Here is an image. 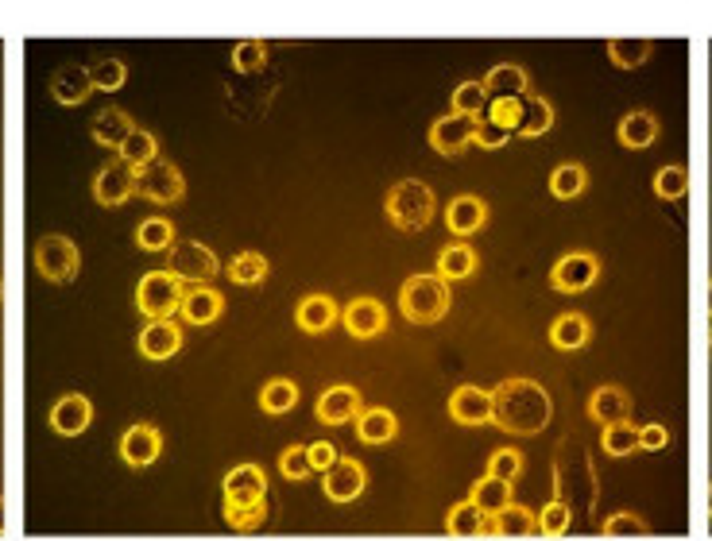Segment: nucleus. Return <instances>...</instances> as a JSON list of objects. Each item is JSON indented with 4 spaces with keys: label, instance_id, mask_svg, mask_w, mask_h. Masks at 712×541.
<instances>
[{
    "label": "nucleus",
    "instance_id": "24",
    "mask_svg": "<svg viewBox=\"0 0 712 541\" xmlns=\"http://www.w3.org/2000/svg\"><path fill=\"white\" fill-rule=\"evenodd\" d=\"M221 310H225V298H221L213 286H190L178 314L186 317L190 325H213V321L221 317Z\"/></svg>",
    "mask_w": 712,
    "mask_h": 541
},
{
    "label": "nucleus",
    "instance_id": "21",
    "mask_svg": "<svg viewBox=\"0 0 712 541\" xmlns=\"http://www.w3.org/2000/svg\"><path fill=\"white\" fill-rule=\"evenodd\" d=\"M356 433L364 445H387L399 437V418L387 406H368L356 414Z\"/></svg>",
    "mask_w": 712,
    "mask_h": 541
},
{
    "label": "nucleus",
    "instance_id": "4",
    "mask_svg": "<svg viewBox=\"0 0 712 541\" xmlns=\"http://www.w3.org/2000/svg\"><path fill=\"white\" fill-rule=\"evenodd\" d=\"M182 298H186V290L171 271H148L136 286V306L151 321H171L182 310Z\"/></svg>",
    "mask_w": 712,
    "mask_h": 541
},
{
    "label": "nucleus",
    "instance_id": "53",
    "mask_svg": "<svg viewBox=\"0 0 712 541\" xmlns=\"http://www.w3.org/2000/svg\"><path fill=\"white\" fill-rule=\"evenodd\" d=\"M670 445V429L666 426H643L639 429V449H651V453H658V449H666Z\"/></svg>",
    "mask_w": 712,
    "mask_h": 541
},
{
    "label": "nucleus",
    "instance_id": "50",
    "mask_svg": "<svg viewBox=\"0 0 712 541\" xmlns=\"http://www.w3.org/2000/svg\"><path fill=\"white\" fill-rule=\"evenodd\" d=\"M484 116L515 136V128H519V101H488V113Z\"/></svg>",
    "mask_w": 712,
    "mask_h": 541
},
{
    "label": "nucleus",
    "instance_id": "55",
    "mask_svg": "<svg viewBox=\"0 0 712 541\" xmlns=\"http://www.w3.org/2000/svg\"><path fill=\"white\" fill-rule=\"evenodd\" d=\"M709 518H712V484H709Z\"/></svg>",
    "mask_w": 712,
    "mask_h": 541
},
{
    "label": "nucleus",
    "instance_id": "38",
    "mask_svg": "<svg viewBox=\"0 0 712 541\" xmlns=\"http://www.w3.org/2000/svg\"><path fill=\"white\" fill-rule=\"evenodd\" d=\"M453 113L469 116V120H480L488 113V93H484V82H461L453 89Z\"/></svg>",
    "mask_w": 712,
    "mask_h": 541
},
{
    "label": "nucleus",
    "instance_id": "17",
    "mask_svg": "<svg viewBox=\"0 0 712 541\" xmlns=\"http://www.w3.org/2000/svg\"><path fill=\"white\" fill-rule=\"evenodd\" d=\"M445 225L453 236H473L480 228L488 225V205L476 198V194H461V198L449 201V209H445Z\"/></svg>",
    "mask_w": 712,
    "mask_h": 541
},
{
    "label": "nucleus",
    "instance_id": "28",
    "mask_svg": "<svg viewBox=\"0 0 712 541\" xmlns=\"http://www.w3.org/2000/svg\"><path fill=\"white\" fill-rule=\"evenodd\" d=\"M589 337H593V325H589V317L585 314H558L554 317V325H550V344L562 348V352L585 348Z\"/></svg>",
    "mask_w": 712,
    "mask_h": 541
},
{
    "label": "nucleus",
    "instance_id": "49",
    "mask_svg": "<svg viewBox=\"0 0 712 541\" xmlns=\"http://www.w3.org/2000/svg\"><path fill=\"white\" fill-rule=\"evenodd\" d=\"M538 530L546 538H562L565 530H569V507L565 503H550L546 511L538 514Z\"/></svg>",
    "mask_w": 712,
    "mask_h": 541
},
{
    "label": "nucleus",
    "instance_id": "43",
    "mask_svg": "<svg viewBox=\"0 0 712 541\" xmlns=\"http://www.w3.org/2000/svg\"><path fill=\"white\" fill-rule=\"evenodd\" d=\"M600 445H604V453H608V456L635 453V445H639V429L631 426V422L608 426V429H604V437H600Z\"/></svg>",
    "mask_w": 712,
    "mask_h": 541
},
{
    "label": "nucleus",
    "instance_id": "3",
    "mask_svg": "<svg viewBox=\"0 0 712 541\" xmlns=\"http://www.w3.org/2000/svg\"><path fill=\"white\" fill-rule=\"evenodd\" d=\"M384 209H387V221L395 228H403V232H422V228L434 221L438 201H434V190H430L426 182L403 178V182L391 186Z\"/></svg>",
    "mask_w": 712,
    "mask_h": 541
},
{
    "label": "nucleus",
    "instance_id": "40",
    "mask_svg": "<svg viewBox=\"0 0 712 541\" xmlns=\"http://www.w3.org/2000/svg\"><path fill=\"white\" fill-rule=\"evenodd\" d=\"M229 279L237 286H256L267 279V259L260 252H240L233 259V267H229Z\"/></svg>",
    "mask_w": 712,
    "mask_h": 541
},
{
    "label": "nucleus",
    "instance_id": "47",
    "mask_svg": "<svg viewBox=\"0 0 712 541\" xmlns=\"http://www.w3.org/2000/svg\"><path fill=\"white\" fill-rule=\"evenodd\" d=\"M279 472L287 476V480H306L314 468H310V453H306V445H291V449H283L279 453Z\"/></svg>",
    "mask_w": 712,
    "mask_h": 541
},
{
    "label": "nucleus",
    "instance_id": "9",
    "mask_svg": "<svg viewBox=\"0 0 712 541\" xmlns=\"http://www.w3.org/2000/svg\"><path fill=\"white\" fill-rule=\"evenodd\" d=\"M596 275H600V259L593 252H569V256L554 263L550 283L558 286L562 294H581V290H589L596 283Z\"/></svg>",
    "mask_w": 712,
    "mask_h": 541
},
{
    "label": "nucleus",
    "instance_id": "35",
    "mask_svg": "<svg viewBox=\"0 0 712 541\" xmlns=\"http://www.w3.org/2000/svg\"><path fill=\"white\" fill-rule=\"evenodd\" d=\"M585 186H589V171L581 167V163H562L558 171L550 174V194L558 201H573L585 194Z\"/></svg>",
    "mask_w": 712,
    "mask_h": 541
},
{
    "label": "nucleus",
    "instance_id": "58",
    "mask_svg": "<svg viewBox=\"0 0 712 541\" xmlns=\"http://www.w3.org/2000/svg\"><path fill=\"white\" fill-rule=\"evenodd\" d=\"M0 294H4V286H0Z\"/></svg>",
    "mask_w": 712,
    "mask_h": 541
},
{
    "label": "nucleus",
    "instance_id": "23",
    "mask_svg": "<svg viewBox=\"0 0 712 541\" xmlns=\"http://www.w3.org/2000/svg\"><path fill=\"white\" fill-rule=\"evenodd\" d=\"M627 414H631V399H627V391L620 387H596L593 399H589V418L600 422V426H620L627 422Z\"/></svg>",
    "mask_w": 712,
    "mask_h": 541
},
{
    "label": "nucleus",
    "instance_id": "52",
    "mask_svg": "<svg viewBox=\"0 0 712 541\" xmlns=\"http://www.w3.org/2000/svg\"><path fill=\"white\" fill-rule=\"evenodd\" d=\"M306 453H310V468H314V472H329V468L337 464V449H333L329 441H314V445H306Z\"/></svg>",
    "mask_w": 712,
    "mask_h": 541
},
{
    "label": "nucleus",
    "instance_id": "25",
    "mask_svg": "<svg viewBox=\"0 0 712 541\" xmlns=\"http://www.w3.org/2000/svg\"><path fill=\"white\" fill-rule=\"evenodd\" d=\"M445 530L453 538H492V518L465 499V503H457L453 511L445 514Z\"/></svg>",
    "mask_w": 712,
    "mask_h": 541
},
{
    "label": "nucleus",
    "instance_id": "14",
    "mask_svg": "<svg viewBox=\"0 0 712 541\" xmlns=\"http://www.w3.org/2000/svg\"><path fill=\"white\" fill-rule=\"evenodd\" d=\"M341 321H345L349 337H356V341H368V337H380V333H384L387 314H384V306H380L376 298H353V302L341 310Z\"/></svg>",
    "mask_w": 712,
    "mask_h": 541
},
{
    "label": "nucleus",
    "instance_id": "15",
    "mask_svg": "<svg viewBox=\"0 0 712 541\" xmlns=\"http://www.w3.org/2000/svg\"><path fill=\"white\" fill-rule=\"evenodd\" d=\"M449 418L457 426H484L492 422V391L480 387H457L449 395Z\"/></svg>",
    "mask_w": 712,
    "mask_h": 541
},
{
    "label": "nucleus",
    "instance_id": "57",
    "mask_svg": "<svg viewBox=\"0 0 712 541\" xmlns=\"http://www.w3.org/2000/svg\"><path fill=\"white\" fill-rule=\"evenodd\" d=\"M709 348H712V325H709Z\"/></svg>",
    "mask_w": 712,
    "mask_h": 541
},
{
    "label": "nucleus",
    "instance_id": "8",
    "mask_svg": "<svg viewBox=\"0 0 712 541\" xmlns=\"http://www.w3.org/2000/svg\"><path fill=\"white\" fill-rule=\"evenodd\" d=\"M221 491H225V503L229 507H256L267 499V476L260 464H237L233 472H225L221 480Z\"/></svg>",
    "mask_w": 712,
    "mask_h": 541
},
{
    "label": "nucleus",
    "instance_id": "56",
    "mask_svg": "<svg viewBox=\"0 0 712 541\" xmlns=\"http://www.w3.org/2000/svg\"><path fill=\"white\" fill-rule=\"evenodd\" d=\"M709 314H712V283H709Z\"/></svg>",
    "mask_w": 712,
    "mask_h": 541
},
{
    "label": "nucleus",
    "instance_id": "36",
    "mask_svg": "<svg viewBox=\"0 0 712 541\" xmlns=\"http://www.w3.org/2000/svg\"><path fill=\"white\" fill-rule=\"evenodd\" d=\"M136 244L144 252H171L175 248V225L163 221V217H151V221L136 228Z\"/></svg>",
    "mask_w": 712,
    "mask_h": 541
},
{
    "label": "nucleus",
    "instance_id": "54",
    "mask_svg": "<svg viewBox=\"0 0 712 541\" xmlns=\"http://www.w3.org/2000/svg\"><path fill=\"white\" fill-rule=\"evenodd\" d=\"M4 526H8V522H4V499H0V534H4Z\"/></svg>",
    "mask_w": 712,
    "mask_h": 541
},
{
    "label": "nucleus",
    "instance_id": "48",
    "mask_svg": "<svg viewBox=\"0 0 712 541\" xmlns=\"http://www.w3.org/2000/svg\"><path fill=\"white\" fill-rule=\"evenodd\" d=\"M604 534H608V538H647V522L635 518V514L620 511L604 522Z\"/></svg>",
    "mask_w": 712,
    "mask_h": 541
},
{
    "label": "nucleus",
    "instance_id": "16",
    "mask_svg": "<svg viewBox=\"0 0 712 541\" xmlns=\"http://www.w3.org/2000/svg\"><path fill=\"white\" fill-rule=\"evenodd\" d=\"M132 194H136V171L124 167V163H109L93 178V198L101 205H124Z\"/></svg>",
    "mask_w": 712,
    "mask_h": 541
},
{
    "label": "nucleus",
    "instance_id": "41",
    "mask_svg": "<svg viewBox=\"0 0 712 541\" xmlns=\"http://www.w3.org/2000/svg\"><path fill=\"white\" fill-rule=\"evenodd\" d=\"M221 518H225V526H233L237 534H252V530H260L267 518V503H256V507H221Z\"/></svg>",
    "mask_w": 712,
    "mask_h": 541
},
{
    "label": "nucleus",
    "instance_id": "44",
    "mask_svg": "<svg viewBox=\"0 0 712 541\" xmlns=\"http://www.w3.org/2000/svg\"><path fill=\"white\" fill-rule=\"evenodd\" d=\"M89 82L93 89H120L124 86V62L120 58H97V62H89Z\"/></svg>",
    "mask_w": 712,
    "mask_h": 541
},
{
    "label": "nucleus",
    "instance_id": "6",
    "mask_svg": "<svg viewBox=\"0 0 712 541\" xmlns=\"http://www.w3.org/2000/svg\"><path fill=\"white\" fill-rule=\"evenodd\" d=\"M171 275H175L178 283H194V286H206L217 271H221V263L213 256V248L206 244H198V240H175V248H171Z\"/></svg>",
    "mask_w": 712,
    "mask_h": 541
},
{
    "label": "nucleus",
    "instance_id": "51",
    "mask_svg": "<svg viewBox=\"0 0 712 541\" xmlns=\"http://www.w3.org/2000/svg\"><path fill=\"white\" fill-rule=\"evenodd\" d=\"M507 140H511V132H504L500 124H492L488 116H480V120H476V136H473V143H480V147H488V151H496V147H504Z\"/></svg>",
    "mask_w": 712,
    "mask_h": 541
},
{
    "label": "nucleus",
    "instance_id": "10",
    "mask_svg": "<svg viewBox=\"0 0 712 541\" xmlns=\"http://www.w3.org/2000/svg\"><path fill=\"white\" fill-rule=\"evenodd\" d=\"M473 136H476V120L445 113L438 116L434 128H430V147H434L438 155H445V159H453V155H465V151L473 147Z\"/></svg>",
    "mask_w": 712,
    "mask_h": 541
},
{
    "label": "nucleus",
    "instance_id": "19",
    "mask_svg": "<svg viewBox=\"0 0 712 541\" xmlns=\"http://www.w3.org/2000/svg\"><path fill=\"white\" fill-rule=\"evenodd\" d=\"M356 410H360V391L356 387H329L326 395L318 399V422H326V426H345V422H353Z\"/></svg>",
    "mask_w": 712,
    "mask_h": 541
},
{
    "label": "nucleus",
    "instance_id": "11",
    "mask_svg": "<svg viewBox=\"0 0 712 541\" xmlns=\"http://www.w3.org/2000/svg\"><path fill=\"white\" fill-rule=\"evenodd\" d=\"M364 484H368L364 464L353 460V456H337V464L326 472V484H322V491H326L329 503H353L356 495L364 491Z\"/></svg>",
    "mask_w": 712,
    "mask_h": 541
},
{
    "label": "nucleus",
    "instance_id": "46",
    "mask_svg": "<svg viewBox=\"0 0 712 541\" xmlns=\"http://www.w3.org/2000/svg\"><path fill=\"white\" fill-rule=\"evenodd\" d=\"M267 62V47L260 39H244L233 47V66H237L240 74H252V70H260Z\"/></svg>",
    "mask_w": 712,
    "mask_h": 541
},
{
    "label": "nucleus",
    "instance_id": "2",
    "mask_svg": "<svg viewBox=\"0 0 712 541\" xmlns=\"http://www.w3.org/2000/svg\"><path fill=\"white\" fill-rule=\"evenodd\" d=\"M449 302H453V290L445 279L438 275H411L403 290H399V310L407 321L415 325H434L449 314Z\"/></svg>",
    "mask_w": 712,
    "mask_h": 541
},
{
    "label": "nucleus",
    "instance_id": "13",
    "mask_svg": "<svg viewBox=\"0 0 712 541\" xmlns=\"http://www.w3.org/2000/svg\"><path fill=\"white\" fill-rule=\"evenodd\" d=\"M159 453H163V437H159L155 426L140 422V426L124 429V437H120V456H124V464L148 468L151 460H159Z\"/></svg>",
    "mask_w": 712,
    "mask_h": 541
},
{
    "label": "nucleus",
    "instance_id": "39",
    "mask_svg": "<svg viewBox=\"0 0 712 541\" xmlns=\"http://www.w3.org/2000/svg\"><path fill=\"white\" fill-rule=\"evenodd\" d=\"M295 402H298V387L291 379H271L264 391H260L264 414H287V410H295Z\"/></svg>",
    "mask_w": 712,
    "mask_h": 541
},
{
    "label": "nucleus",
    "instance_id": "27",
    "mask_svg": "<svg viewBox=\"0 0 712 541\" xmlns=\"http://www.w3.org/2000/svg\"><path fill=\"white\" fill-rule=\"evenodd\" d=\"M89 93H93V82H89L86 66H62V70H55V78H51V97H55L59 105H82Z\"/></svg>",
    "mask_w": 712,
    "mask_h": 541
},
{
    "label": "nucleus",
    "instance_id": "29",
    "mask_svg": "<svg viewBox=\"0 0 712 541\" xmlns=\"http://www.w3.org/2000/svg\"><path fill=\"white\" fill-rule=\"evenodd\" d=\"M476 271V252L461 240V244H445L442 252H438V279L445 283H457V279H469Z\"/></svg>",
    "mask_w": 712,
    "mask_h": 541
},
{
    "label": "nucleus",
    "instance_id": "12",
    "mask_svg": "<svg viewBox=\"0 0 712 541\" xmlns=\"http://www.w3.org/2000/svg\"><path fill=\"white\" fill-rule=\"evenodd\" d=\"M484 93H488V101H523L531 93V78L523 66L500 62L484 74Z\"/></svg>",
    "mask_w": 712,
    "mask_h": 541
},
{
    "label": "nucleus",
    "instance_id": "1",
    "mask_svg": "<svg viewBox=\"0 0 712 541\" xmlns=\"http://www.w3.org/2000/svg\"><path fill=\"white\" fill-rule=\"evenodd\" d=\"M550 410L554 406H550L546 387H538L534 379H504L492 391V422L515 437L542 433V426L550 422Z\"/></svg>",
    "mask_w": 712,
    "mask_h": 541
},
{
    "label": "nucleus",
    "instance_id": "26",
    "mask_svg": "<svg viewBox=\"0 0 712 541\" xmlns=\"http://www.w3.org/2000/svg\"><path fill=\"white\" fill-rule=\"evenodd\" d=\"M550 128H554V105H550L546 97L527 93V97L519 101V128H515V136L534 140V136H546Z\"/></svg>",
    "mask_w": 712,
    "mask_h": 541
},
{
    "label": "nucleus",
    "instance_id": "37",
    "mask_svg": "<svg viewBox=\"0 0 712 541\" xmlns=\"http://www.w3.org/2000/svg\"><path fill=\"white\" fill-rule=\"evenodd\" d=\"M651 51H654L651 39H612V43H608V58H612L620 70L643 66V62L651 58Z\"/></svg>",
    "mask_w": 712,
    "mask_h": 541
},
{
    "label": "nucleus",
    "instance_id": "18",
    "mask_svg": "<svg viewBox=\"0 0 712 541\" xmlns=\"http://www.w3.org/2000/svg\"><path fill=\"white\" fill-rule=\"evenodd\" d=\"M182 348V329L175 321H148L140 333V356L148 360H171Z\"/></svg>",
    "mask_w": 712,
    "mask_h": 541
},
{
    "label": "nucleus",
    "instance_id": "33",
    "mask_svg": "<svg viewBox=\"0 0 712 541\" xmlns=\"http://www.w3.org/2000/svg\"><path fill=\"white\" fill-rule=\"evenodd\" d=\"M658 140V120L651 113H643V109H635V113H627L620 120V143L623 147H635V151H643V147H651Z\"/></svg>",
    "mask_w": 712,
    "mask_h": 541
},
{
    "label": "nucleus",
    "instance_id": "22",
    "mask_svg": "<svg viewBox=\"0 0 712 541\" xmlns=\"http://www.w3.org/2000/svg\"><path fill=\"white\" fill-rule=\"evenodd\" d=\"M337 317H341V310H337V302L329 294H306L295 310V321L302 333H326Z\"/></svg>",
    "mask_w": 712,
    "mask_h": 541
},
{
    "label": "nucleus",
    "instance_id": "20",
    "mask_svg": "<svg viewBox=\"0 0 712 541\" xmlns=\"http://www.w3.org/2000/svg\"><path fill=\"white\" fill-rule=\"evenodd\" d=\"M89 418H93V406L86 395H62L51 410V429L62 437H78L89 426Z\"/></svg>",
    "mask_w": 712,
    "mask_h": 541
},
{
    "label": "nucleus",
    "instance_id": "42",
    "mask_svg": "<svg viewBox=\"0 0 712 541\" xmlns=\"http://www.w3.org/2000/svg\"><path fill=\"white\" fill-rule=\"evenodd\" d=\"M685 190H689V171L685 167H662V171L654 174V194L662 201H678L685 198Z\"/></svg>",
    "mask_w": 712,
    "mask_h": 541
},
{
    "label": "nucleus",
    "instance_id": "31",
    "mask_svg": "<svg viewBox=\"0 0 712 541\" xmlns=\"http://www.w3.org/2000/svg\"><path fill=\"white\" fill-rule=\"evenodd\" d=\"M132 132H136V124L124 109H101L93 116V140L105 143V147H120Z\"/></svg>",
    "mask_w": 712,
    "mask_h": 541
},
{
    "label": "nucleus",
    "instance_id": "5",
    "mask_svg": "<svg viewBox=\"0 0 712 541\" xmlns=\"http://www.w3.org/2000/svg\"><path fill=\"white\" fill-rule=\"evenodd\" d=\"M31 256H35V271L47 283H70L78 275V267H82V256H78L74 240H66V236H43Z\"/></svg>",
    "mask_w": 712,
    "mask_h": 541
},
{
    "label": "nucleus",
    "instance_id": "7",
    "mask_svg": "<svg viewBox=\"0 0 712 541\" xmlns=\"http://www.w3.org/2000/svg\"><path fill=\"white\" fill-rule=\"evenodd\" d=\"M136 194L155 201V205H171V201H178L186 194V178H182V171H178L175 163L155 159V163L136 171Z\"/></svg>",
    "mask_w": 712,
    "mask_h": 541
},
{
    "label": "nucleus",
    "instance_id": "30",
    "mask_svg": "<svg viewBox=\"0 0 712 541\" xmlns=\"http://www.w3.org/2000/svg\"><path fill=\"white\" fill-rule=\"evenodd\" d=\"M538 530V514L511 503L500 514H492V538H531Z\"/></svg>",
    "mask_w": 712,
    "mask_h": 541
},
{
    "label": "nucleus",
    "instance_id": "32",
    "mask_svg": "<svg viewBox=\"0 0 712 541\" xmlns=\"http://www.w3.org/2000/svg\"><path fill=\"white\" fill-rule=\"evenodd\" d=\"M469 503H476L480 511L492 518V514H500L504 507H511V484L496 480V476H480L473 484V491H469Z\"/></svg>",
    "mask_w": 712,
    "mask_h": 541
},
{
    "label": "nucleus",
    "instance_id": "45",
    "mask_svg": "<svg viewBox=\"0 0 712 541\" xmlns=\"http://www.w3.org/2000/svg\"><path fill=\"white\" fill-rule=\"evenodd\" d=\"M523 472V453L519 449H496V453L488 456V476H496V480H504V484H515V476Z\"/></svg>",
    "mask_w": 712,
    "mask_h": 541
},
{
    "label": "nucleus",
    "instance_id": "34",
    "mask_svg": "<svg viewBox=\"0 0 712 541\" xmlns=\"http://www.w3.org/2000/svg\"><path fill=\"white\" fill-rule=\"evenodd\" d=\"M117 151H120V163H124V167L140 171V167H148V163L159 159V140H155L151 132H144V128H136L128 140L120 143Z\"/></svg>",
    "mask_w": 712,
    "mask_h": 541
}]
</instances>
